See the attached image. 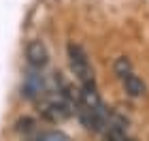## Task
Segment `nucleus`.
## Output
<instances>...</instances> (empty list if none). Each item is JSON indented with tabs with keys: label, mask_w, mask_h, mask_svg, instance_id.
I'll use <instances>...</instances> for the list:
<instances>
[{
	"label": "nucleus",
	"mask_w": 149,
	"mask_h": 141,
	"mask_svg": "<svg viewBox=\"0 0 149 141\" xmlns=\"http://www.w3.org/2000/svg\"><path fill=\"white\" fill-rule=\"evenodd\" d=\"M66 53H68L70 71H72V75L77 77L79 86H92V83H96V79H94V69H92L90 58H87V53H85L83 47L77 45V43H68Z\"/></svg>",
	"instance_id": "nucleus-1"
},
{
	"label": "nucleus",
	"mask_w": 149,
	"mask_h": 141,
	"mask_svg": "<svg viewBox=\"0 0 149 141\" xmlns=\"http://www.w3.org/2000/svg\"><path fill=\"white\" fill-rule=\"evenodd\" d=\"M26 62H28L32 69H36V71L47 66V62H49V51H47L43 41L32 39V41L26 45Z\"/></svg>",
	"instance_id": "nucleus-2"
},
{
	"label": "nucleus",
	"mask_w": 149,
	"mask_h": 141,
	"mask_svg": "<svg viewBox=\"0 0 149 141\" xmlns=\"http://www.w3.org/2000/svg\"><path fill=\"white\" fill-rule=\"evenodd\" d=\"M121 79V86H124V90H126V94L128 96H132V98H141L145 94V81L141 79L136 73H128V75H124V77H119Z\"/></svg>",
	"instance_id": "nucleus-3"
},
{
	"label": "nucleus",
	"mask_w": 149,
	"mask_h": 141,
	"mask_svg": "<svg viewBox=\"0 0 149 141\" xmlns=\"http://www.w3.org/2000/svg\"><path fill=\"white\" fill-rule=\"evenodd\" d=\"M34 141H70V137L62 130H43L34 137Z\"/></svg>",
	"instance_id": "nucleus-4"
},
{
	"label": "nucleus",
	"mask_w": 149,
	"mask_h": 141,
	"mask_svg": "<svg viewBox=\"0 0 149 141\" xmlns=\"http://www.w3.org/2000/svg\"><path fill=\"white\" fill-rule=\"evenodd\" d=\"M113 71H115V75H117V77H124V75H128V73H132L130 60H128L126 56L117 58V60H115V64H113Z\"/></svg>",
	"instance_id": "nucleus-5"
},
{
	"label": "nucleus",
	"mask_w": 149,
	"mask_h": 141,
	"mask_svg": "<svg viewBox=\"0 0 149 141\" xmlns=\"http://www.w3.org/2000/svg\"><path fill=\"white\" fill-rule=\"evenodd\" d=\"M124 141H136V139H130V137H126V139H124Z\"/></svg>",
	"instance_id": "nucleus-6"
}]
</instances>
